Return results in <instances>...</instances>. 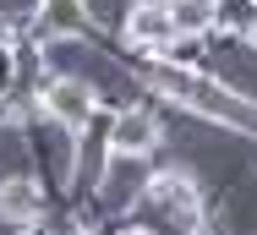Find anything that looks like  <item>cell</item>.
Wrapping results in <instances>:
<instances>
[{"label":"cell","instance_id":"cell-1","mask_svg":"<svg viewBox=\"0 0 257 235\" xmlns=\"http://www.w3.org/2000/svg\"><path fill=\"white\" fill-rule=\"evenodd\" d=\"M44 104H50V115L60 126H71V132H82L88 121H93V88L88 82H71V77H60L44 88Z\"/></svg>","mask_w":257,"mask_h":235},{"label":"cell","instance_id":"cell-2","mask_svg":"<svg viewBox=\"0 0 257 235\" xmlns=\"http://www.w3.org/2000/svg\"><path fill=\"white\" fill-rule=\"evenodd\" d=\"M154 142H159V126H154V115H143V109H126L115 121V132H109V148L120 159H143Z\"/></svg>","mask_w":257,"mask_h":235},{"label":"cell","instance_id":"cell-3","mask_svg":"<svg viewBox=\"0 0 257 235\" xmlns=\"http://www.w3.org/2000/svg\"><path fill=\"white\" fill-rule=\"evenodd\" d=\"M39 213H44V191L33 186V181H6V186H0V219L33 224Z\"/></svg>","mask_w":257,"mask_h":235},{"label":"cell","instance_id":"cell-4","mask_svg":"<svg viewBox=\"0 0 257 235\" xmlns=\"http://www.w3.org/2000/svg\"><path fill=\"white\" fill-rule=\"evenodd\" d=\"M126 33H132V44L164 49L170 39H175V22H170V11H164V6H137V11H132V22H126Z\"/></svg>","mask_w":257,"mask_h":235},{"label":"cell","instance_id":"cell-5","mask_svg":"<svg viewBox=\"0 0 257 235\" xmlns=\"http://www.w3.org/2000/svg\"><path fill=\"white\" fill-rule=\"evenodd\" d=\"M170 11V22H175V33H208L213 28V17H219V0H170L164 6Z\"/></svg>","mask_w":257,"mask_h":235},{"label":"cell","instance_id":"cell-6","mask_svg":"<svg viewBox=\"0 0 257 235\" xmlns=\"http://www.w3.org/2000/svg\"><path fill=\"white\" fill-rule=\"evenodd\" d=\"M6 82H11V55L0 49V88H6Z\"/></svg>","mask_w":257,"mask_h":235},{"label":"cell","instance_id":"cell-7","mask_svg":"<svg viewBox=\"0 0 257 235\" xmlns=\"http://www.w3.org/2000/svg\"><path fill=\"white\" fill-rule=\"evenodd\" d=\"M252 39H257V28H252Z\"/></svg>","mask_w":257,"mask_h":235}]
</instances>
